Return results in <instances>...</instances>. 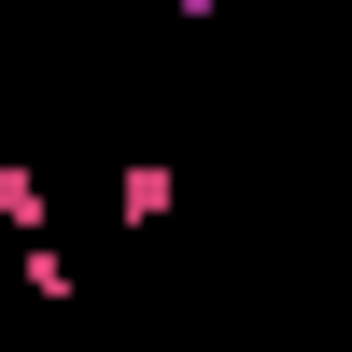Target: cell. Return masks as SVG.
<instances>
[{"instance_id": "obj_1", "label": "cell", "mask_w": 352, "mask_h": 352, "mask_svg": "<svg viewBox=\"0 0 352 352\" xmlns=\"http://www.w3.org/2000/svg\"><path fill=\"white\" fill-rule=\"evenodd\" d=\"M14 282H28V296H43V310H71V296H85V268H71V254H43V240L14 254Z\"/></svg>"}, {"instance_id": "obj_2", "label": "cell", "mask_w": 352, "mask_h": 352, "mask_svg": "<svg viewBox=\"0 0 352 352\" xmlns=\"http://www.w3.org/2000/svg\"><path fill=\"white\" fill-rule=\"evenodd\" d=\"M169 197H184V184H169V169H155V155H141V169H127V184H113V212H127V226H169Z\"/></svg>"}, {"instance_id": "obj_3", "label": "cell", "mask_w": 352, "mask_h": 352, "mask_svg": "<svg viewBox=\"0 0 352 352\" xmlns=\"http://www.w3.org/2000/svg\"><path fill=\"white\" fill-rule=\"evenodd\" d=\"M0 268H14V240H0Z\"/></svg>"}]
</instances>
